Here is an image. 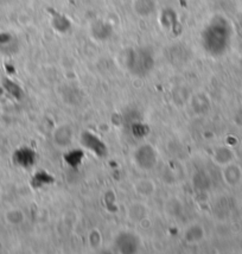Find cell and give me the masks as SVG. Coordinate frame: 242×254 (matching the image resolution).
Wrapping results in <instances>:
<instances>
[{"mask_svg":"<svg viewBox=\"0 0 242 254\" xmlns=\"http://www.w3.org/2000/svg\"><path fill=\"white\" fill-rule=\"evenodd\" d=\"M127 66H129L130 71L133 72V74L145 75L146 72H149L152 69L154 60H152L151 55L138 50V51L131 52Z\"/></svg>","mask_w":242,"mask_h":254,"instance_id":"1","label":"cell"},{"mask_svg":"<svg viewBox=\"0 0 242 254\" xmlns=\"http://www.w3.org/2000/svg\"><path fill=\"white\" fill-rule=\"evenodd\" d=\"M82 143L94 151L97 156H106V147L104 143L99 140L94 135H89V133H83L82 135Z\"/></svg>","mask_w":242,"mask_h":254,"instance_id":"2","label":"cell"},{"mask_svg":"<svg viewBox=\"0 0 242 254\" xmlns=\"http://www.w3.org/2000/svg\"><path fill=\"white\" fill-rule=\"evenodd\" d=\"M127 240H129V234H120V236L116 240V244H118L121 252L131 253L137 251L138 239H135L134 236H133V238L131 239V241H127Z\"/></svg>","mask_w":242,"mask_h":254,"instance_id":"3","label":"cell"},{"mask_svg":"<svg viewBox=\"0 0 242 254\" xmlns=\"http://www.w3.org/2000/svg\"><path fill=\"white\" fill-rule=\"evenodd\" d=\"M135 7H137L139 15H149L154 11V5L152 0H138Z\"/></svg>","mask_w":242,"mask_h":254,"instance_id":"4","label":"cell"}]
</instances>
